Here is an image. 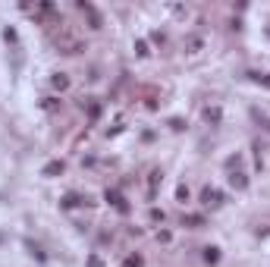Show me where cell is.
I'll use <instances>...</instances> for the list:
<instances>
[{
	"instance_id": "1",
	"label": "cell",
	"mask_w": 270,
	"mask_h": 267,
	"mask_svg": "<svg viewBox=\"0 0 270 267\" xmlns=\"http://www.w3.org/2000/svg\"><path fill=\"white\" fill-rule=\"evenodd\" d=\"M126 267H142V258H129V261H126Z\"/></svg>"
}]
</instances>
